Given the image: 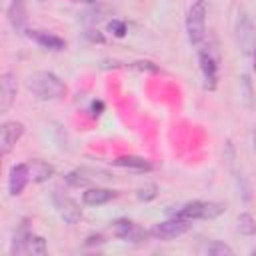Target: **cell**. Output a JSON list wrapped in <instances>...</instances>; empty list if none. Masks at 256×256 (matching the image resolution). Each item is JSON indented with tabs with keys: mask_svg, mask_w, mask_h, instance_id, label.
I'll use <instances>...</instances> for the list:
<instances>
[{
	"mask_svg": "<svg viewBox=\"0 0 256 256\" xmlns=\"http://www.w3.org/2000/svg\"><path fill=\"white\" fill-rule=\"evenodd\" d=\"M8 20L12 24V28L16 32H22L26 26V8L22 0H12V4L8 6Z\"/></svg>",
	"mask_w": 256,
	"mask_h": 256,
	"instance_id": "obj_17",
	"label": "cell"
},
{
	"mask_svg": "<svg viewBox=\"0 0 256 256\" xmlns=\"http://www.w3.org/2000/svg\"><path fill=\"white\" fill-rule=\"evenodd\" d=\"M16 92H18L16 76L12 72H4L0 76V112H8L10 110V106L16 100Z\"/></svg>",
	"mask_w": 256,
	"mask_h": 256,
	"instance_id": "obj_11",
	"label": "cell"
},
{
	"mask_svg": "<svg viewBox=\"0 0 256 256\" xmlns=\"http://www.w3.org/2000/svg\"><path fill=\"white\" fill-rule=\"evenodd\" d=\"M130 68H136V70H150V72H158V68L152 64V62H132Z\"/></svg>",
	"mask_w": 256,
	"mask_h": 256,
	"instance_id": "obj_23",
	"label": "cell"
},
{
	"mask_svg": "<svg viewBox=\"0 0 256 256\" xmlns=\"http://www.w3.org/2000/svg\"><path fill=\"white\" fill-rule=\"evenodd\" d=\"M108 28H110L112 34L118 36V38H122V36L126 34V22H122V20H112V22L108 24Z\"/></svg>",
	"mask_w": 256,
	"mask_h": 256,
	"instance_id": "obj_21",
	"label": "cell"
},
{
	"mask_svg": "<svg viewBox=\"0 0 256 256\" xmlns=\"http://www.w3.org/2000/svg\"><path fill=\"white\" fill-rule=\"evenodd\" d=\"M114 166H120V168H128V170H136V172H148L152 170V162L144 156H118L116 160H112Z\"/></svg>",
	"mask_w": 256,
	"mask_h": 256,
	"instance_id": "obj_16",
	"label": "cell"
},
{
	"mask_svg": "<svg viewBox=\"0 0 256 256\" xmlns=\"http://www.w3.org/2000/svg\"><path fill=\"white\" fill-rule=\"evenodd\" d=\"M74 2H78V4H96L98 0H74Z\"/></svg>",
	"mask_w": 256,
	"mask_h": 256,
	"instance_id": "obj_25",
	"label": "cell"
},
{
	"mask_svg": "<svg viewBox=\"0 0 256 256\" xmlns=\"http://www.w3.org/2000/svg\"><path fill=\"white\" fill-rule=\"evenodd\" d=\"M192 222L190 220H184V218H178V216H172L170 220H164V222H158L150 228V236L158 238V240H174L182 234H186L190 230Z\"/></svg>",
	"mask_w": 256,
	"mask_h": 256,
	"instance_id": "obj_6",
	"label": "cell"
},
{
	"mask_svg": "<svg viewBox=\"0 0 256 256\" xmlns=\"http://www.w3.org/2000/svg\"><path fill=\"white\" fill-rule=\"evenodd\" d=\"M26 168H28V176H30L32 182H46L54 176V166L44 162V160H38V158L28 160Z\"/></svg>",
	"mask_w": 256,
	"mask_h": 256,
	"instance_id": "obj_14",
	"label": "cell"
},
{
	"mask_svg": "<svg viewBox=\"0 0 256 256\" xmlns=\"http://www.w3.org/2000/svg\"><path fill=\"white\" fill-rule=\"evenodd\" d=\"M116 196H118L116 190L98 188V186H96V188H88V190L82 194V200H84V204H88V206H102V204L114 200Z\"/></svg>",
	"mask_w": 256,
	"mask_h": 256,
	"instance_id": "obj_15",
	"label": "cell"
},
{
	"mask_svg": "<svg viewBox=\"0 0 256 256\" xmlns=\"http://www.w3.org/2000/svg\"><path fill=\"white\" fill-rule=\"evenodd\" d=\"M198 62H200V72L204 78V86L208 90H214L218 84V56L212 46H204L198 50Z\"/></svg>",
	"mask_w": 256,
	"mask_h": 256,
	"instance_id": "obj_5",
	"label": "cell"
},
{
	"mask_svg": "<svg viewBox=\"0 0 256 256\" xmlns=\"http://www.w3.org/2000/svg\"><path fill=\"white\" fill-rule=\"evenodd\" d=\"M28 38H32L36 44H40L42 48H48V50H64L66 48V40L52 34V32H46V30H28Z\"/></svg>",
	"mask_w": 256,
	"mask_h": 256,
	"instance_id": "obj_13",
	"label": "cell"
},
{
	"mask_svg": "<svg viewBox=\"0 0 256 256\" xmlns=\"http://www.w3.org/2000/svg\"><path fill=\"white\" fill-rule=\"evenodd\" d=\"M54 206L60 214V218L66 222V224H76L80 218H82V208L66 194H54Z\"/></svg>",
	"mask_w": 256,
	"mask_h": 256,
	"instance_id": "obj_10",
	"label": "cell"
},
{
	"mask_svg": "<svg viewBox=\"0 0 256 256\" xmlns=\"http://www.w3.org/2000/svg\"><path fill=\"white\" fill-rule=\"evenodd\" d=\"M136 196H138L140 200H144V202H148V200H152V198H156V186H154V184H150V186H146V188H140Z\"/></svg>",
	"mask_w": 256,
	"mask_h": 256,
	"instance_id": "obj_22",
	"label": "cell"
},
{
	"mask_svg": "<svg viewBox=\"0 0 256 256\" xmlns=\"http://www.w3.org/2000/svg\"><path fill=\"white\" fill-rule=\"evenodd\" d=\"M226 206L222 202H212V200H194V202H188L184 206H180L174 216L178 218H184V220H214L218 218L220 214H224Z\"/></svg>",
	"mask_w": 256,
	"mask_h": 256,
	"instance_id": "obj_2",
	"label": "cell"
},
{
	"mask_svg": "<svg viewBox=\"0 0 256 256\" xmlns=\"http://www.w3.org/2000/svg\"><path fill=\"white\" fill-rule=\"evenodd\" d=\"M252 254H254V256H256V246H254V250H252Z\"/></svg>",
	"mask_w": 256,
	"mask_h": 256,
	"instance_id": "obj_28",
	"label": "cell"
},
{
	"mask_svg": "<svg viewBox=\"0 0 256 256\" xmlns=\"http://www.w3.org/2000/svg\"><path fill=\"white\" fill-rule=\"evenodd\" d=\"M254 152H256V126H254Z\"/></svg>",
	"mask_w": 256,
	"mask_h": 256,
	"instance_id": "obj_26",
	"label": "cell"
},
{
	"mask_svg": "<svg viewBox=\"0 0 256 256\" xmlns=\"http://www.w3.org/2000/svg\"><path fill=\"white\" fill-rule=\"evenodd\" d=\"M240 96H242L244 106L250 110L254 106V90H252V82H250L248 74H244L242 80H240Z\"/></svg>",
	"mask_w": 256,
	"mask_h": 256,
	"instance_id": "obj_20",
	"label": "cell"
},
{
	"mask_svg": "<svg viewBox=\"0 0 256 256\" xmlns=\"http://www.w3.org/2000/svg\"><path fill=\"white\" fill-rule=\"evenodd\" d=\"M252 56H254V68H256V48H254V52H252Z\"/></svg>",
	"mask_w": 256,
	"mask_h": 256,
	"instance_id": "obj_27",
	"label": "cell"
},
{
	"mask_svg": "<svg viewBox=\"0 0 256 256\" xmlns=\"http://www.w3.org/2000/svg\"><path fill=\"white\" fill-rule=\"evenodd\" d=\"M94 242H96V244H102L104 238H102L100 234H96V236H88V238H86V246H90V244H94Z\"/></svg>",
	"mask_w": 256,
	"mask_h": 256,
	"instance_id": "obj_24",
	"label": "cell"
},
{
	"mask_svg": "<svg viewBox=\"0 0 256 256\" xmlns=\"http://www.w3.org/2000/svg\"><path fill=\"white\" fill-rule=\"evenodd\" d=\"M112 234L120 240H126V242H144V238L150 232H144L142 228H138L128 218H118V220L112 222Z\"/></svg>",
	"mask_w": 256,
	"mask_h": 256,
	"instance_id": "obj_9",
	"label": "cell"
},
{
	"mask_svg": "<svg viewBox=\"0 0 256 256\" xmlns=\"http://www.w3.org/2000/svg\"><path fill=\"white\" fill-rule=\"evenodd\" d=\"M202 252L208 254V256H232V254H234V250H232L228 244L220 242V240H212V242H208V244L202 248Z\"/></svg>",
	"mask_w": 256,
	"mask_h": 256,
	"instance_id": "obj_18",
	"label": "cell"
},
{
	"mask_svg": "<svg viewBox=\"0 0 256 256\" xmlns=\"http://www.w3.org/2000/svg\"><path fill=\"white\" fill-rule=\"evenodd\" d=\"M26 88L30 90L34 98L44 100V102L60 100L66 96V84L54 72H46V70L32 72L26 80Z\"/></svg>",
	"mask_w": 256,
	"mask_h": 256,
	"instance_id": "obj_1",
	"label": "cell"
},
{
	"mask_svg": "<svg viewBox=\"0 0 256 256\" xmlns=\"http://www.w3.org/2000/svg\"><path fill=\"white\" fill-rule=\"evenodd\" d=\"M206 14H208L206 0H192L186 14V34L190 44L194 46H198L206 38Z\"/></svg>",
	"mask_w": 256,
	"mask_h": 256,
	"instance_id": "obj_3",
	"label": "cell"
},
{
	"mask_svg": "<svg viewBox=\"0 0 256 256\" xmlns=\"http://www.w3.org/2000/svg\"><path fill=\"white\" fill-rule=\"evenodd\" d=\"M28 182H30V176H28L26 162H24V164H14V166L10 168V174H8V192H10L12 196L22 194V190L26 188Z\"/></svg>",
	"mask_w": 256,
	"mask_h": 256,
	"instance_id": "obj_12",
	"label": "cell"
},
{
	"mask_svg": "<svg viewBox=\"0 0 256 256\" xmlns=\"http://www.w3.org/2000/svg\"><path fill=\"white\" fill-rule=\"evenodd\" d=\"M238 232L244 236H254L256 234V218L248 212H242L238 216Z\"/></svg>",
	"mask_w": 256,
	"mask_h": 256,
	"instance_id": "obj_19",
	"label": "cell"
},
{
	"mask_svg": "<svg viewBox=\"0 0 256 256\" xmlns=\"http://www.w3.org/2000/svg\"><path fill=\"white\" fill-rule=\"evenodd\" d=\"M22 136H24V124L22 122H16V120L4 122L0 128V152H2V156H8Z\"/></svg>",
	"mask_w": 256,
	"mask_h": 256,
	"instance_id": "obj_8",
	"label": "cell"
},
{
	"mask_svg": "<svg viewBox=\"0 0 256 256\" xmlns=\"http://www.w3.org/2000/svg\"><path fill=\"white\" fill-rule=\"evenodd\" d=\"M234 32H236V42H238L240 50L244 54H252L256 48V28H254L252 20L248 18V14H244V12L238 14Z\"/></svg>",
	"mask_w": 256,
	"mask_h": 256,
	"instance_id": "obj_7",
	"label": "cell"
},
{
	"mask_svg": "<svg viewBox=\"0 0 256 256\" xmlns=\"http://www.w3.org/2000/svg\"><path fill=\"white\" fill-rule=\"evenodd\" d=\"M12 254H36V256H44L48 252L46 240L42 236H36L32 232H28L26 228H20L12 240Z\"/></svg>",
	"mask_w": 256,
	"mask_h": 256,
	"instance_id": "obj_4",
	"label": "cell"
}]
</instances>
